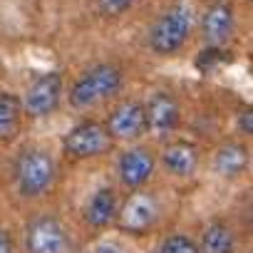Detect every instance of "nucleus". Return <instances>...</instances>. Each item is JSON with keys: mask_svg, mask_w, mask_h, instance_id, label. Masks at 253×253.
<instances>
[{"mask_svg": "<svg viewBox=\"0 0 253 253\" xmlns=\"http://www.w3.org/2000/svg\"><path fill=\"white\" fill-rule=\"evenodd\" d=\"M196 30V10L189 0H176L147 30V45L154 55L169 57L186 47Z\"/></svg>", "mask_w": 253, "mask_h": 253, "instance_id": "1", "label": "nucleus"}, {"mask_svg": "<svg viewBox=\"0 0 253 253\" xmlns=\"http://www.w3.org/2000/svg\"><path fill=\"white\" fill-rule=\"evenodd\" d=\"M124 84V72L114 62H99L87 67L67 89V104L75 112L92 109L112 99Z\"/></svg>", "mask_w": 253, "mask_h": 253, "instance_id": "2", "label": "nucleus"}, {"mask_svg": "<svg viewBox=\"0 0 253 253\" xmlns=\"http://www.w3.org/2000/svg\"><path fill=\"white\" fill-rule=\"evenodd\" d=\"M57 179V162L50 152L40 147H28L18 154L13 164V184L20 196L40 199L45 196Z\"/></svg>", "mask_w": 253, "mask_h": 253, "instance_id": "3", "label": "nucleus"}, {"mask_svg": "<svg viewBox=\"0 0 253 253\" xmlns=\"http://www.w3.org/2000/svg\"><path fill=\"white\" fill-rule=\"evenodd\" d=\"M112 137L107 134L104 124L97 119H82L77 122L72 129L65 134L62 139V152L72 159V162H82V159H94L102 157L112 149Z\"/></svg>", "mask_w": 253, "mask_h": 253, "instance_id": "4", "label": "nucleus"}, {"mask_svg": "<svg viewBox=\"0 0 253 253\" xmlns=\"http://www.w3.org/2000/svg\"><path fill=\"white\" fill-rule=\"evenodd\" d=\"M114 221H117V226L124 233H132V236L149 233L157 226V221H159V201H157V196L144 191V189L132 191L124 201H119Z\"/></svg>", "mask_w": 253, "mask_h": 253, "instance_id": "5", "label": "nucleus"}, {"mask_svg": "<svg viewBox=\"0 0 253 253\" xmlns=\"http://www.w3.org/2000/svg\"><path fill=\"white\" fill-rule=\"evenodd\" d=\"M62 92H65V82L60 72L40 75L38 80L30 82V87L25 89V97L20 99L23 114H28L30 119H45L55 114L60 109Z\"/></svg>", "mask_w": 253, "mask_h": 253, "instance_id": "6", "label": "nucleus"}, {"mask_svg": "<svg viewBox=\"0 0 253 253\" xmlns=\"http://www.w3.org/2000/svg\"><path fill=\"white\" fill-rule=\"evenodd\" d=\"M25 248L28 253H67L70 251L67 226L52 213L33 216L25 226Z\"/></svg>", "mask_w": 253, "mask_h": 253, "instance_id": "7", "label": "nucleus"}, {"mask_svg": "<svg viewBox=\"0 0 253 253\" xmlns=\"http://www.w3.org/2000/svg\"><path fill=\"white\" fill-rule=\"evenodd\" d=\"M104 129L112 137V142H134L147 132V119H144V102L139 99H124L119 102L109 114Z\"/></svg>", "mask_w": 253, "mask_h": 253, "instance_id": "8", "label": "nucleus"}, {"mask_svg": "<svg viewBox=\"0 0 253 253\" xmlns=\"http://www.w3.org/2000/svg\"><path fill=\"white\" fill-rule=\"evenodd\" d=\"M196 28H199V35L206 42V47L223 50L228 45V40L233 38V30H236V15H233L231 3H226V0L211 3L201 13Z\"/></svg>", "mask_w": 253, "mask_h": 253, "instance_id": "9", "label": "nucleus"}, {"mask_svg": "<svg viewBox=\"0 0 253 253\" xmlns=\"http://www.w3.org/2000/svg\"><path fill=\"white\" fill-rule=\"evenodd\" d=\"M157 169V159L147 147H126L119 159H117V176L122 181V186H126L129 191L144 189V184L154 176Z\"/></svg>", "mask_w": 253, "mask_h": 253, "instance_id": "10", "label": "nucleus"}, {"mask_svg": "<svg viewBox=\"0 0 253 253\" xmlns=\"http://www.w3.org/2000/svg\"><path fill=\"white\" fill-rule=\"evenodd\" d=\"M144 119H147L149 132L171 134L181 124V107H179L176 97H171L169 92H154L144 102Z\"/></svg>", "mask_w": 253, "mask_h": 253, "instance_id": "11", "label": "nucleus"}, {"mask_svg": "<svg viewBox=\"0 0 253 253\" xmlns=\"http://www.w3.org/2000/svg\"><path fill=\"white\" fill-rule=\"evenodd\" d=\"M199 159H201V157H199L196 144L181 142V139H179V142H169V144L162 149V157H159L164 171L171 174V176H176V179H189L191 174H196Z\"/></svg>", "mask_w": 253, "mask_h": 253, "instance_id": "12", "label": "nucleus"}, {"mask_svg": "<svg viewBox=\"0 0 253 253\" xmlns=\"http://www.w3.org/2000/svg\"><path fill=\"white\" fill-rule=\"evenodd\" d=\"M248 164H251V152L248 144L243 142H223L211 159V169L221 179H238L248 169Z\"/></svg>", "mask_w": 253, "mask_h": 253, "instance_id": "13", "label": "nucleus"}, {"mask_svg": "<svg viewBox=\"0 0 253 253\" xmlns=\"http://www.w3.org/2000/svg\"><path fill=\"white\" fill-rule=\"evenodd\" d=\"M117 209H119L117 191L112 186H99L89 194L84 204V221L92 228H104L117 218Z\"/></svg>", "mask_w": 253, "mask_h": 253, "instance_id": "14", "label": "nucleus"}, {"mask_svg": "<svg viewBox=\"0 0 253 253\" xmlns=\"http://www.w3.org/2000/svg\"><path fill=\"white\" fill-rule=\"evenodd\" d=\"M196 246H199V253H233L236 236H233V231H231L228 223L211 221L204 228V233H201V238H199Z\"/></svg>", "mask_w": 253, "mask_h": 253, "instance_id": "15", "label": "nucleus"}, {"mask_svg": "<svg viewBox=\"0 0 253 253\" xmlns=\"http://www.w3.org/2000/svg\"><path fill=\"white\" fill-rule=\"evenodd\" d=\"M23 122L20 99L10 92H0V142H10Z\"/></svg>", "mask_w": 253, "mask_h": 253, "instance_id": "16", "label": "nucleus"}, {"mask_svg": "<svg viewBox=\"0 0 253 253\" xmlns=\"http://www.w3.org/2000/svg\"><path fill=\"white\" fill-rule=\"evenodd\" d=\"M157 253H199V246L194 238H189L184 233H174V236L164 238V243L159 246Z\"/></svg>", "mask_w": 253, "mask_h": 253, "instance_id": "17", "label": "nucleus"}, {"mask_svg": "<svg viewBox=\"0 0 253 253\" xmlns=\"http://www.w3.org/2000/svg\"><path fill=\"white\" fill-rule=\"evenodd\" d=\"M94 5L102 18H119L134 5V0H94Z\"/></svg>", "mask_w": 253, "mask_h": 253, "instance_id": "18", "label": "nucleus"}, {"mask_svg": "<svg viewBox=\"0 0 253 253\" xmlns=\"http://www.w3.org/2000/svg\"><path fill=\"white\" fill-rule=\"evenodd\" d=\"M236 126H238V132H241L243 137H251V132H253V112H251L248 107L236 117Z\"/></svg>", "mask_w": 253, "mask_h": 253, "instance_id": "19", "label": "nucleus"}, {"mask_svg": "<svg viewBox=\"0 0 253 253\" xmlns=\"http://www.w3.org/2000/svg\"><path fill=\"white\" fill-rule=\"evenodd\" d=\"M0 253H15V246H13V238L10 233L0 226Z\"/></svg>", "mask_w": 253, "mask_h": 253, "instance_id": "20", "label": "nucleus"}, {"mask_svg": "<svg viewBox=\"0 0 253 253\" xmlns=\"http://www.w3.org/2000/svg\"><path fill=\"white\" fill-rule=\"evenodd\" d=\"M92 253H122V251H119L114 243H99V246H97Z\"/></svg>", "mask_w": 253, "mask_h": 253, "instance_id": "21", "label": "nucleus"}]
</instances>
